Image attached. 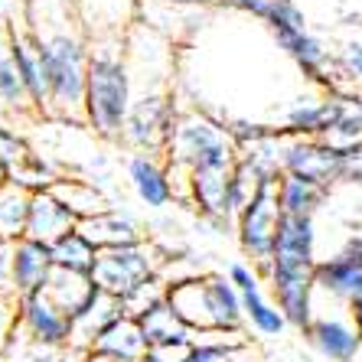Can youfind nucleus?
<instances>
[{
	"mask_svg": "<svg viewBox=\"0 0 362 362\" xmlns=\"http://www.w3.org/2000/svg\"><path fill=\"white\" fill-rule=\"evenodd\" d=\"M7 26H10V40H13L17 66H20V76H23L26 92H30V101H33V108L40 111V115H49V78H46V66H42L33 30H30L26 17L17 20V23H7Z\"/></svg>",
	"mask_w": 362,
	"mask_h": 362,
	"instance_id": "14",
	"label": "nucleus"
},
{
	"mask_svg": "<svg viewBox=\"0 0 362 362\" xmlns=\"http://www.w3.org/2000/svg\"><path fill=\"white\" fill-rule=\"evenodd\" d=\"M0 294L17 297V242H0Z\"/></svg>",
	"mask_w": 362,
	"mask_h": 362,
	"instance_id": "32",
	"label": "nucleus"
},
{
	"mask_svg": "<svg viewBox=\"0 0 362 362\" xmlns=\"http://www.w3.org/2000/svg\"><path fill=\"white\" fill-rule=\"evenodd\" d=\"M26 23L36 36L49 78V115L82 127L92 46L82 33L72 0H26Z\"/></svg>",
	"mask_w": 362,
	"mask_h": 362,
	"instance_id": "1",
	"label": "nucleus"
},
{
	"mask_svg": "<svg viewBox=\"0 0 362 362\" xmlns=\"http://www.w3.org/2000/svg\"><path fill=\"white\" fill-rule=\"evenodd\" d=\"M76 226H78V219L52 196V189L33 193V202H30V222H26V238H36V242H42V245H56Z\"/></svg>",
	"mask_w": 362,
	"mask_h": 362,
	"instance_id": "17",
	"label": "nucleus"
},
{
	"mask_svg": "<svg viewBox=\"0 0 362 362\" xmlns=\"http://www.w3.org/2000/svg\"><path fill=\"white\" fill-rule=\"evenodd\" d=\"M167 300H170V307L180 313V320L193 329L196 337H199V333H216V313H212L206 274L173 281V284L167 287Z\"/></svg>",
	"mask_w": 362,
	"mask_h": 362,
	"instance_id": "15",
	"label": "nucleus"
},
{
	"mask_svg": "<svg viewBox=\"0 0 362 362\" xmlns=\"http://www.w3.org/2000/svg\"><path fill=\"white\" fill-rule=\"evenodd\" d=\"M4 356H7L10 362H62L66 349H56V346L36 343V339H30L23 329L17 327V333H13L10 346L4 349Z\"/></svg>",
	"mask_w": 362,
	"mask_h": 362,
	"instance_id": "31",
	"label": "nucleus"
},
{
	"mask_svg": "<svg viewBox=\"0 0 362 362\" xmlns=\"http://www.w3.org/2000/svg\"><path fill=\"white\" fill-rule=\"evenodd\" d=\"M20 329L36 343L56 349H69L72 343V320L46 297V291L20 297Z\"/></svg>",
	"mask_w": 362,
	"mask_h": 362,
	"instance_id": "10",
	"label": "nucleus"
},
{
	"mask_svg": "<svg viewBox=\"0 0 362 362\" xmlns=\"http://www.w3.org/2000/svg\"><path fill=\"white\" fill-rule=\"evenodd\" d=\"M343 95H320V98H297L284 111V134L297 137H327L343 118Z\"/></svg>",
	"mask_w": 362,
	"mask_h": 362,
	"instance_id": "13",
	"label": "nucleus"
},
{
	"mask_svg": "<svg viewBox=\"0 0 362 362\" xmlns=\"http://www.w3.org/2000/svg\"><path fill=\"white\" fill-rule=\"evenodd\" d=\"M56 262H52L49 245L36 242V238H20L17 242V297L36 294L49 284Z\"/></svg>",
	"mask_w": 362,
	"mask_h": 362,
	"instance_id": "21",
	"label": "nucleus"
},
{
	"mask_svg": "<svg viewBox=\"0 0 362 362\" xmlns=\"http://www.w3.org/2000/svg\"><path fill=\"white\" fill-rule=\"evenodd\" d=\"M327 193L329 189L303 177H294V173H284L278 180V206L284 216H317L327 202Z\"/></svg>",
	"mask_w": 362,
	"mask_h": 362,
	"instance_id": "26",
	"label": "nucleus"
},
{
	"mask_svg": "<svg viewBox=\"0 0 362 362\" xmlns=\"http://www.w3.org/2000/svg\"><path fill=\"white\" fill-rule=\"evenodd\" d=\"M10 183V163L4 160V153H0V186Z\"/></svg>",
	"mask_w": 362,
	"mask_h": 362,
	"instance_id": "38",
	"label": "nucleus"
},
{
	"mask_svg": "<svg viewBox=\"0 0 362 362\" xmlns=\"http://www.w3.org/2000/svg\"><path fill=\"white\" fill-rule=\"evenodd\" d=\"M274 42H278V49H284L287 59L297 62V69H300L303 76L317 78V82H327V66L333 62V56H329L327 42L317 33H310V26L307 30L274 33Z\"/></svg>",
	"mask_w": 362,
	"mask_h": 362,
	"instance_id": "18",
	"label": "nucleus"
},
{
	"mask_svg": "<svg viewBox=\"0 0 362 362\" xmlns=\"http://www.w3.org/2000/svg\"><path fill=\"white\" fill-rule=\"evenodd\" d=\"M339 69H343L353 82H362V40H349L343 49H339Z\"/></svg>",
	"mask_w": 362,
	"mask_h": 362,
	"instance_id": "35",
	"label": "nucleus"
},
{
	"mask_svg": "<svg viewBox=\"0 0 362 362\" xmlns=\"http://www.w3.org/2000/svg\"><path fill=\"white\" fill-rule=\"evenodd\" d=\"M163 153H167L173 189H177V180L183 183V199H186V177L193 170H235L238 167V141L232 134V127L216 124L212 118L196 115V111L177 115Z\"/></svg>",
	"mask_w": 362,
	"mask_h": 362,
	"instance_id": "3",
	"label": "nucleus"
},
{
	"mask_svg": "<svg viewBox=\"0 0 362 362\" xmlns=\"http://www.w3.org/2000/svg\"><path fill=\"white\" fill-rule=\"evenodd\" d=\"M49 248H52V262H56V268H62V271L92 274L95 262H98V248L78 232V226L72 228L69 235H62L56 245H49Z\"/></svg>",
	"mask_w": 362,
	"mask_h": 362,
	"instance_id": "28",
	"label": "nucleus"
},
{
	"mask_svg": "<svg viewBox=\"0 0 362 362\" xmlns=\"http://www.w3.org/2000/svg\"><path fill=\"white\" fill-rule=\"evenodd\" d=\"M320 141L333 144L339 151H349V147H359L362 144V98H346L343 118L337 121V127L329 131Z\"/></svg>",
	"mask_w": 362,
	"mask_h": 362,
	"instance_id": "30",
	"label": "nucleus"
},
{
	"mask_svg": "<svg viewBox=\"0 0 362 362\" xmlns=\"http://www.w3.org/2000/svg\"><path fill=\"white\" fill-rule=\"evenodd\" d=\"M42 291H46V297H49V300L56 303L62 313H66L69 320H72V317L82 310L85 303L95 297L98 284L92 281V274H78V271L56 268V271H52V278H49V284L42 287Z\"/></svg>",
	"mask_w": 362,
	"mask_h": 362,
	"instance_id": "22",
	"label": "nucleus"
},
{
	"mask_svg": "<svg viewBox=\"0 0 362 362\" xmlns=\"http://www.w3.org/2000/svg\"><path fill=\"white\" fill-rule=\"evenodd\" d=\"M317 287L337 300L359 307L362 303V238H346L339 252L320 258L317 264Z\"/></svg>",
	"mask_w": 362,
	"mask_h": 362,
	"instance_id": "9",
	"label": "nucleus"
},
{
	"mask_svg": "<svg viewBox=\"0 0 362 362\" xmlns=\"http://www.w3.org/2000/svg\"><path fill=\"white\" fill-rule=\"evenodd\" d=\"M121 317H124V303H121L115 294H105L98 287L92 300L72 317V343L69 346H76L82 353H92L95 339H98L115 320H121Z\"/></svg>",
	"mask_w": 362,
	"mask_h": 362,
	"instance_id": "16",
	"label": "nucleus"
},
{
	"mask_svg": "<svg viewBox=\"0 0 362 362\" xmlns=\"http://www.w3.org/2000/svg\"><path fill=\"white\" fill-rule=\"evenodd\" d=\"M49 189L78 222L95 219V216H101V212L115 209V206L108 202V196L101 193L95 183H88V180H62V177H56V183H52Z\"/></svg>",
	"mask_w": 362,
	"mask_h": 362,
	"instance_id": "23",
	"label": "nucleus"
},
{
	"mask_svg": "<svg viewBox=\"0 0 362 362\" xmlns=\"http://www.w3.org/2000/svg\"><path fill=\"white\" fill-rule=\"evenodd\" d=\"M245 337L238 333H199L193 343L189 362H242Z\"/></svg>",
	"mask_w": 362,
	"mask_h": 362,
	"instance_id": "29",
	"label": "nucleus"
},
{
	"mask_svg": "<svg viewBox=\"0 0 362 362\" xmlns=\"http://www.w3.org/2000/svg\"><path fill=\"white\" fill-rule=\"evenodd\" d=\"M30 202L33 193L20 183L0 186V242H20L26 238V222H30Z\"/></svg>",
	"mask_w": 362,
	"mask_h": 362,
	"instance_id": "25",
	"label": "nucleus"
},
{
	"mask_svg": "<svg viewBox=\"0 0 362 362\" xmlns=\"http://www.w3.org/2000/svg\"><path fill=\"white\" fill-rule=\"evenodd\" d=\"M160 268H163V258L151 242L121 245V248H105V252H98L92 281L105 294H115L118 300H124V297L134 294L141 284L157 278Z\"/></svg>",
	"mask_w": 362,
	"mask_h": 362,
	"instance_id": "4",
	"label": "nucleus"
},
{
	"mask_svg": "<svg viewBox=\"0 0 362 362\" xmlns=\"http://www.w3.org/2000/svg\"><path fill=\"white\" fill-rule=\"evenodd\" d=\"M346 167V151L333 147V144L320 141V137H284V173H294L310 183L333 189L343 180Z\"/></svg>",
	"mask_w": 362,
	"mask_h": 362,
	"instance_id": "8",
	"label": "nucleus"
},
{
	"mask_svg": "<svg viewBox=\"0 0 362 362\" xmlns=\"http://www.w3.org/2000/svg\"><path fill=\"white\" fill-rule=\"evenodd\" d=\"M85 362H115V359H105V356H98V353H88Z\"/></svg>",
	"mask_w": 362,
	"mask_h": 362,
	"instance_id": "39",
	"label": "nucleus"
},
{
	"mask_svg": "<svg viewBox=\"0 0 362 362\" xmlns=\"http://www.w3.org/2000/svg\"><path fill=\"white\" fill-rule=\"evenodd\" d=\"M40 111L33 108L30 92L23 85L17 66V52H13V40H10V26L0 23V124L17 127L20 118H36Z\"/></svg>",
	"mask_w": 362,
	"mask_h": 362,
	"instance_id": "11",
	"label": "nucleus"
},
{
	"mask_svg": "<svg viewBox=\"0 0 362 362\" xmlns=\"http://www.w3.org/2000/svg\"><path fill=\"white\" fill-rule=\"evenodd\" d=\"M226 274H228V281L238 287V294H252V291H262L264 274H262V268H258V264H252V262H232Z\"/></svg>",
	"mask_w": 362,
	"mask_h": 362,
	"instance_id": "33",
	"label": "nucleus"
},
{
	"mask_svg": "<svg viewBox=\"0 0 362 362\" xmlns=\"http://www.w3.org/2000/svg\"><path fill=\"white\" fill-rule=\"evenodd\" d=\"M353 317H356V323H359V329H362V303L359 307H353Z\"/></svg>",
	"mask_w": 362,
	"mask_h": 362,
	"instance_id": "40",
	"label": "nucleus"
},
{
	"mask_svg": "<svg viewBox=\"0 0 362 362\" xmlns=\"http://www.w3.org/2000/svg\"><path fill=\"white\" fill-rule=\"evenodd\" d=\"M78 232H82L98 252L144 242V232H141V226H137V219L127 216V212H118V209H108V212H101V216H95V219L78 222Z\"/></svg>",
	"mask_w": 362,
	"mask_h": 362,
	"instance_id": "19",
	"label": "nucleus"
},
{
	"mask_svg": "<svg viewBox=\"0 0 362 362\" xmlns=\"http://www.w3.org/2000/svg\"><path fill=\"white\" fill-rule=\"evenodd\" d=\"M327 297H329L327 310H323L320 303H313L310 323L303 329V337L310 339V346L327 362H356L362 353V329L353 317V307L337 300L333 294H327Z\"/></svg>",
	"mask_w": 362,
	"mask_h": 362,
	"instance_id": "5",
	"label": "nucleus"
},
{
	"mask_svg": "<svg viewBox=\"0 0 362 362\" xmlns=\"http://www.w3.org/2000/svg\"><path fill=\"white\" fill-rule=\"evenodd\" d=\"M226 4L242 10V13H252V17H258V20H268L278 0H226Z\"/></svg>",
	"mask_w": 362,
	"mask_h": 362,
	"instance_id": "37",
	"label": "nucleus"
},
{
	"mask_svg": "<svg viewBox=\"0 0 362 362\" xmlns=\"http://www.w3.org/2000/svg\"><path fill=\"white\" fill-rule=\"evenodd\" d=\"M193 343H196V339H193ZM193 343L151 346V349H147V359H151V362H189V353H193Z\"/></svg>",
	"mask_w": 362,
	"mask_h": 362,
	"instance_id": "36",
	"label": "nucleus"
},
{
	"mask_svg": "<svg viewBox=\"0 0 362 362\" xmlns=\"http://www.w3.org/2000/svg\"><path fill=\"white\" fill-rule=\"evenodd\" d=\"M88 85H85V127L105 141H121L134 105V72L121 36L88 40Z\"/></svg>",
	"mask_w": 362,
	"mask_h": 362,
	"instance_id": "2",
	"label": "nucleus"
},
{
	"mask_svg": "<svg viewBox=\"0 0 362 362\" xmlns=\"http://www.w3.org/2000/svg\"><path fill=\"white\" fill-rule=\"evenodd\" d=\"M281 206H278V180H264L258 183L255 196L238 216V245L248 255V262L258 268H268L271 255H274V238H278L281 226Z\"/></svg>",
	"mask_w": 362,
	"mask_h": 362,
	"instance_id": "6",
	"label": "nucleus"
},
{
	"mask_svg": "<svg viewBox=\"0 0 362 362\" xmlns=\"http://www.w3.org/2000/svg\"><path fill=\"white\" fill-rule=\"evenodd\" d=\"M92 353L105 356V359H115V362H141L147 356V339H144L141 323L124 313L121 320H115L95 339Z\"/></svg>",
	"mask_w": 362,
	"mask_h": 362,
	"instance_id": "20",
	"label": "nucleus"
},
{
	"mask_svg": "<svg viewBox=\"0 0 362 362\" xmlns=\"http://www.w3.org/2000/svg\"><path fill=\"white\" fill-rule=\"evenodd\" d=\"M137 323L144 329L147 349L151 346H170V343H193L196 339V333L180 320V313L170 307V300H160L157 307H151L144 317H137Z\"/></svg>",
	"mask_w": 362,
	"mask_h": 362,
	"instance_id": "24",
	"label": "nucleus"
},
{
	"mask_svg": "<svg viewBox=\"0 0 362 362\" xmlns=\"http://www.w3.org/2000/svg\"><path fill=\"white\" fill-rule=\"evenodd\" d=\"M173 121H177V115H173V101H170L167 85L144 88L141 95H134V105H131L121 141L134 153H163Z\"/></svg>",
	"mask_w": 362,
	"mask_h": 362,
	"instance_id": "7",
	"label": "nucleus"
},
{
	"mask_svg": "<svg viewBox=\"0 0 362 362\" xmlns=\"http://www.w3.org/2000/svg\"><path fill=\"white\" fill-rule=\"evenodd\" d=\"M17 327H20V300L17 297L0 294V356H4V349L10 346Z\"/></svg>",
	"mask_w": 362,
	"mask_h": 362,
	"instance_id": "34",
	"label": "nucleus"
},
{
	"mask_svg": "<svg viewBox=\"0 0 362 362\" xmlns=\"http://www.w3.org/2000/svg\"><path fill=\"white\" fill-rule=\"evenodd\" d=\"M124 173L134 196L147 209H167L177 199L173 177H170L167 160H160V153H131L124 163Z\"/></svg>",
	"mask_w": 362,
	"mask_h": 362,
	"instance_id": "12",
	"label": "nucleus"
},
{
	"mask_svg": "<svg viewBox=\"0 0 362 362\" xmlns=\"http://www.w3.org/2000/svg\"><path fill=\"white\" fill-rule=\"evenodd\" d=\"M242 310H245V323L262 333V337H281L291 323H287L284 310L278 307V300H271L262 291H252V294H242Z\"/></svg>",
	"mask_w": 362,
	"mask_h": 362,
	"instance_id": "27",
	"label": "nucleus"
}]
</instances>
